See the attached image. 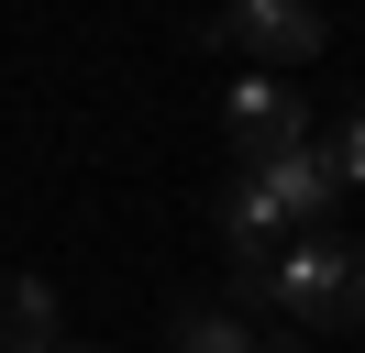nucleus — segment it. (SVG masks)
Instances as JSON below:
<instances>
[{"mask_svg":"<svg viewBox=\"0 0 365 353\" xmlns=\"http://www.w3.org/2000/svg\"><path fill=\"white\" fill-rule=\"evenodd\" d=\"M67 320H56V287L45 276H0V353H56Z\"/></svg>","mask_w":365,"mask_h":353,"instance_id":"39448f33","label":"nucleus"},{"mask_svg":"<svg viewBox=\"0 0 365 353\" xmlns=\"http://www.w3.org/2000/svg\"><path fill=\"white\" fill-rule=\"evenodd\" d=\"M222 132H232V154H244V166H266V154L310 144V100H299L277 66H244V78L222 88Z\"/></svg>","mask_w":365,"mask_h":353,"instance_id":"7ed1b4c3","label":"nucleus"},{"mask_svg":"<svg viewBox=\"0 0 365 353\" xmlns=\"http://www.w3.org/2000/svg\"><path fill=\"white\" fill-rule=\"evenodd\" d=\"M222 243H232V254H244V265H266L277 254V243H288V210H277V199H266V176H232V188H222Z\"/></svg>","mask_w":365,"mask_h":353,"instance_id":"20e7f679","label":"nucleus"},{"mask_svg":"<svg viewBox=\"0 0 365 353\" xmlns=\"http://www.w3.org/2000/svg\"><path fill=\"white\" fill-rule=\"evenodd\" d=\"M56 353H89V342H56Z\"/></svg>","mask_w":365,"mask_h":353,"instance_id":"9d476101","label":"nucleus"},{"mask_svg":"<svg viewBox=\"0 0 365 353\" xmlns=\"http://www.w3.org/2000/svg\"><path fill=\"white\" fill-rule=\"evenodd\" d=\"M310 144H321V166H332V188H365V100L332 110V132H310Z\"/></svg>","mask_w":365,"mask_h":353,"instance_id":"6e6552de","label":"nucleus"},{"mask_svg":"<svg viewBox=\"0 0 365 353\" xmlns=\"http://www.w3.org/2000/svg\"><path fill=\"white\" fill-rule=\"evenodd\" d=\"M266 353H299V342H288V331H266Z\"/></svg>","mask_w":365,"mask_h":353,"instance_id":"1a4fd4ad","label":"nucleus"},{"mask_svg":"<svg viewBox=\"0 0 365 353\" xmlns=\"http://www.w3.org/2000/svg\"><path fill=\"white\" fill-rule=\"evenodd\" d=\"M255 176H266V199H277V210H288V221H310V210H332V166H321V144H288V154H266V166H255Z\"/></svg>","mask_w":365,"mask_h":353,"instance_id":"423d86ee","label":"nucleus"},{"mask_svg":"<svg viewBox=\"0 0 365 353\" xmlns=\"http://www.w3.org/2000/svg\"><path fill=\"white\" fill-rule=\"evenodd\" d=\"M178 353H266V331H244V309H188Z\"/></svg>","mask_w":365,"mask_h":353,"instance_id":"0eeeda50","label":"nucleus"},{"mask_svg":"<svg viewBox=\"0 0 365 353\" xmlns=\"http://www.w3.org/2000/svg\"><path fill=\"white\" fill-rule=\"evenodd\" d=\"M321 33H332V22H321V0H222V11H210V44H244V56L277 66V78H288V66H310Z\"/></svg>","mask_w":365,"mask_h":353,"instance_id":"f03ea898","label":"nucleus"},{"mask_svg":"<svg viewBox=\"0 0 365 353\" xmlns=\"http://www.w3.org/2000/svg\"><path fill=\"white\" fill-rule=\"evenodd\" d=\"M244 276V309H277V320H299V331H332V320H365V243H288V254H266V265H232Z\"/></svg>","mask_w":365,"mask_h":353,"instance_id":"f257e3e1","label":"nucleus"}]
</instances>
